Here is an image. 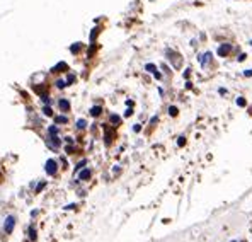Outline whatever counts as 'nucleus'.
<instances>
[{"label": "nucleus", "instance_id": "1", "mask_svg": "<svg viewBox=\"0 0 252 242\" xmlns=\"http://www.w3.org/2000/svg\"><path fill=\"white\" fill-rule=\"evenodd\" d=\"M46 172H48V174L49 176H55L56 174V169H58V167H56V160H53V159H49V160L48 162H46Z\"/></svg>", "mask_w": 252, "mask_h": 242}, {"label": "nucleus", "instance_id": "2", "mask_svg": "<svg viewBox=\"0 0 252 242\" xmlns=\"http://www.w3.org/2000/svg\"><path fill=\"white\" fill-rule=\"evenodd\" d=\"M14 225H16V218L14 216H7L5 220V225H3V230H5V234H10L14 230Z\"/></svg>", "mask_w": 252, "mask_h": 242}, {"label": "nucleus", "instance_id": "3", "mask_svg": "<svg viewBox=\"0 0 252 242\" xmlns=\"http://www.w3.org/2000/svg\"><path fill=\"white\" fill-rule=\"evenodd\" d=\"M58 107L62 111H68V109H70V102H68L67 99H60L58 101Z\"/></svg>", "mask_w": 252, "mask_h": 242}, {"label": "nucleus", "instance_id": "4", "mask_svg": "<svg viewBox=\"0 0 252 242\" xmlns=\"http://www.w3.org/2000/svg\"><path fill=\"white\" fill-rule=\"evenodd\" d=\"M89 178H91V171H89V169H84V171L78 174V179H80V181H87Z\"/></svg>", "mask_w": 252, "mask_h": 242}, {"label": "nucleus", "instance_id": "5", "mask_svg": "<svg viewBox=\"0 0 252 242\" xmlns=\"http://www.w3.org/2000/svg\"><path fill=\"white\" fill-rule=\"evenodd\" d=\"M230 51V46L228 45H225V46H220V50H218V55H220V56H225L226 55V53H228Z\"/></svg>", "mask_w": 252, "mask_h": 242}, {"label": "nucleus", "instance_id": "6", "mask_svg": "<svg viewBox=\"0 0 252 242\" xmlns=\"http://www.w3.org/2000/svg\"><path fill=\"white\" fill-rule=\"evenodd\" d=\"M65 68H67V63H63V61H62V63H58L56 67H53V72H63Z\"/></svg>", "mask_w": 252, "mask_h": 242}, {"label": "nucleus", "instance_id": "7", "mask_svg": "<svg viewBox=\"0 0 252 242\" xmlns=\"http://www.w3.org/2000/svg\"><path fill=\"white\" fill-rule=\"evenodd\" d=\"M100 111H102V109H100V106H94V107L91 109V114H92V116H99Z\"/></svg>", "mask_w": 252, "mask_h": 242}, {"label": "nucleus", "instance_id": "8", "mask_svg": "<svg viewBox=\"0 0 252 242\" xmlns=\"http://www.w3.org/2000/svg\"><path fill=\"white\" fill-rule=\"evenodd\" d=\"M29 235H31V240L34 242V240H36V229H34L32 225L29 227Z\"/></svg>", "mask_w": 252, "mask_h": 242}, {"label": "nucleus", "instance_id": "9", "mask_svg": "<svg viewBox=\"0 0 252 242\" xmlns=\"http://www.w3.org/2000/svg\"><path fill=\"white\" fill-rule=\"evenodd\" d=\"M67 121H68L67 116H56L55 118V123H67Z\"/></svg>", "mask_w": 252, "mask_h": 242}, {"label": "nucleus", "instance_id": "10", "mask_svg": "<svg viewBox=\"0 0 252 242\" xmlns=\"http://www.w3.org/2000/svg\"><path fill=\"white\" fill-rule=\"evenodd\" d=\"M145 68H147V72H152V74H157V70H155V65H152V63H148Z\"/></svg>", "mask_w": 252, "mask_h": 242}, {"label": "nucleus", "instance_id": "11", "mask_svg": "<svg viewBox=\"0 0 252 242\" xmlns=\"http://www.w3.org/2000/svg\"><path fill=\"white\" fill-rule=\"evenodd\" d=\"M109 120H111V123H114V125H118V123L121 121V120H119V116H116V114H111Z\"/></svg>", "mask_w": 252, "mask_h": 242}, {"label": "nucleus", "instance_id": "12", "mask_svg": "<svg viewBox=\"0 0 252 242\" xmlns=\"http://www.w3.org/2000/svg\"><path fill=\"white\" fill-rule=\"evenodd\" d=\"M85 125H87V123H85L84 120H78V121H77V128H80V130H84Z\"/></svg>", "mask_w": 252, "mask_h": 242}, {"label": "nucleus", "instance_id": "13", "mask_svg": "<svg viewBox=\"0 0 252 242\" xmlns=\"http://www.w3.org/2000/svg\"><path fill=\"white\" fill-rule=\"evenodd\" d=\"M65 85H67V82H65V80H56V87H58V89H65Z\"/></svg>", "mask_w": 252, "mask_h": 242}, {"label": "nucleus", "instance_id": "14", "mask_svg": "<svg viewBox=\"0 0 252 242\" xmlns=\"http://www.w3.org/2000/svg\"><path fill=\"white\" fill-rule=\"evenodd\" d=\"M43 111H44V114H46V116H53V111H51V107H49V106H46Z\"/></svg>", "mask_w": 252, "mask_h": 242}, {"label": "nucleus", "instance_id": "15", "mask_svg": "<svg viewBox=\"0 0 252 242\" xmlns=\"http://www.w3.org/2000/svg\"><path fill=\"white\" fill-rule=\"evenodd\" d=\"M49 135H56V133H58V128H56V126H49Z\"/></svg>", "mask_w": 252, "mask_h": 242}, {"label": "nucleus", "instance_id": "16", "mask_svg": "<svg viewBox=\"0 0 252 242\" xmlns=\"http://www.w3.org/2000/svg\"><path fill=\"white\" fill-rule=\"evenodd\" d=\"M169 114H172V116H175V114H177V107H169Z\"/></svg>", "mask_w": 252, "mask_h": 242}, {"label": "nucleus", "instance_id": "17", "mask_svg": "<svg viewBox=\"0 0 252 242\" xmlns=\"http://www.w3.org/2000/svg\"><path fill=\"white\" fill-rule=\"evenodd\" d=\"M85 162H87V160H82V162H78V164H77V167H75V171H80V169L85 165Z\"/></svg>", "mask_w": 252, "mask_h": 242}, {"label": "nucleus", "instance_id": "18", "mask_svg": "<svg viewBox=\"0 0 252 242\" xmlns=\"http://www.w3.org/2000/svg\"><path fill=\"white\" fill-rule=\"evenodd\" d=\"M70 50H72V53H77L78 50H80V45H73V46H72Z\"/></svg>", "mask_w": 252, "mask_h": 242}, {"label": "nucleus", "instance_id": "19", "mask_svg": "<svg viewBox=\"0 0 252 242\" xmlns=\"http://www.w3.org/2000/svg\"><path fill=\"white\" fill-rule=\"evenodd\" d=\"M73 80H75V75H68V78H67V84H72Z\"/></svg>", "mask_w": 252, "mask_h": 242}, {"label": "nucleus", "instance_id": "20", "mask_svg": "<svg viewBox=\"0 0 252 242\" xmlns=\"http://www.w3.org/2000/svg\"><path fill=\"white\" fill-rule=\"evenodd\" d=\"M43 187H44V183H39V184H38V187H36V191H41Z\"/></svg>", "mask_w": 252, "mask_h": 242}, {"label": "nucleus", "instance_id": "21", "mask_svg": "<svg viewBox=\"0 0 252 242\" xmlns=\"http://www.w3.org/2000/svg\"><path fill=\"white\" fill-rule=\"evenodd\" d=\"M184 142H186L184 136H181V138H179V145H184Z\"/></svg>", "mask_w": 252, "mask_h": 242}, {"label": "nucleus", "instance_id": "22", "mask_svg": "<svg viewBox=\"0 0 252 242\" xmlns=\"http://www.w3.org/2000/svg\"><path fill=\"white\" fill-rule=\"evenodd\" d=\"M237 104H240V106H244V104H245V101H244V99H239V101H237Z\"/></svg>", "mask_w": 252, "mask_h": 242}, {"label": "nucleus", "instance_id": "23", "mask_svg": "<svg viewBox=\"0 0 252 242\" xmlns=\"http://www.w3.org/2000/svg\"><path fill=\"white\" fill-rule=\"evenodd\" d=\"M133 130H135V131H140V130H142V126H140V125H135V128H133Z\"/></svg>", "mask_w": 252, "mask_h": 242}, {"label": "nucleus", "instance_id": "24", "mask_svg": "<svg viewBox=\"0 0 252 242\" xmlns=\"http://www.w3.org/2000/svg\"><path fill=\"white\" fill-rule=\"evenodd\" d=\"M249 75H252V70H247L245 72V77H249Z\"/></svg>", "mask_w": 252, "mask_h": 242}, {"label": "nucleus", "instance_id": "25", "mask_svg": "<svg viewBox=\"0 0 252 242\" xmlns=\"http://www.w3.org/2000/svg\"><path fill=\"white\" fill-rule=\"evenodd\" d=\"M250 45H252V41H250Z\"/></svg>", "mask_w": 252, "mask_h": 242}]
</instances>
